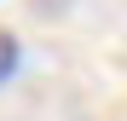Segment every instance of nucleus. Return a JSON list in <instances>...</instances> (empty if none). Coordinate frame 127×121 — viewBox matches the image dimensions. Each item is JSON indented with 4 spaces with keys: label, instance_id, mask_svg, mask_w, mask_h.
Here are the masks:
<instances>
[{
    "label": "nucleus",
    "instance_id": "f257e3e1",
    "mask_svg": "<svg viewBox=\"0 0 127 121\" xmlns=\"http://www.w3.org/2000/svg\"><path fill=\"white\" fill-rule=\"evenodd\" d=\"M12 75H17V35H6V29H0V87H6Z\"/></svg>",
    "mask_w": 127,
    "mask_h": 121
}]
</instances>
